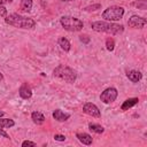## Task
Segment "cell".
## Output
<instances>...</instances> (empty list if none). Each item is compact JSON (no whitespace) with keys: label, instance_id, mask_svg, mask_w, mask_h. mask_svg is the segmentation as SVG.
Wrapping results in <instances>:
<instances>
[{"label":"cell","instance_id":"cell-1","mask_svg":"<svg viewBox=\"0 0 147 147\" xmlns=\"http://www.w3.org/2000/svg\"><path fill=\"white\" fill-rule=\"evenodd\" d=\"M5 22L11 26L20 28V29H32L34 28V24H36L32 18H28L18 14H10L6 16Z\"/></svg>","mask_w":147,"mask_h":147},{"label":"cell","instance_id":"cell-2","mask_svg":"<svg viewBox=\"0 0 147 147\" xmlns=\"http://www.w3.org/2000/svg\"><path fill=\"white\" fill-rule=\"evenodd\" d=\"M92 29L98 32H106L110 34H119L124 31V26L121 24H115V23H109V22H102V21H96L91 24Z\"/></svg>","mask_w":147,"mask_h":147},{"label":"cell","instance_id":"cell-3","mask_svg":"<svg viewBox=\"0 0 147 147\" xmlns=\"http://www.w3.org/2000/svg\"><path fill=\"white\" fill-rule=\"evenodd\" d=\"M53 75L55 77H57V78L67 82V83H74L76 80V72L71 68H69V67H67L64 64L57 65L53 70Z\"/></svg>","mask_w":147,"mask_h":147},{"label":"cell","instance_id":"cell-4","mask_svg":"<svg viewBox=\"0 0 147 147\" xmlns=\"http://www.w3.org/2000/svg\"><path fill=\"white\" fill-rule=\"evenodd\" d=\"M60 22H61V25L64 28V30L70 31V32L80 31L84 26L83 22L79 18L71 17V16H62L60 18Z\"/></svg>","mask_w":147,"mask_h":147},{"label":"cell","instance_id":"cell-5","mask_svg":"<svg viewBox=\"0 0 147 147\" xmlns=\"http://www.w3.org/2000/svg\"><path fill=\"white\" fill-rule=\"evenodd\" d=\"M123 15H124V8L123 7L111 6V7H108L102 13V18H105L106 21H109V22H115V21L121 20L123 17Z\"/></svg>","mask_w":147,"mask_h":147},{"label":"cell","instance_id":"cell-6","mask_svg":"<svg viewBox=\"0 0 147 147\" xmlns=\"http://www.w3.org/2000/svg\"><path fill=\"white\" fill-rule=\"evenodd\" d=\"M117 94H118V93H117V90H116L115 87H108V88H106V90L101 93L100 100H101L102 102H105V103H110V102H113V101L116 100Z\"/></svg>","mask_w":147,"mask_h":147},{"label":"cell","instance_id":"cell-7","mask_svg":"<svg viewBox=\"0 0 147 147\" xmlns=\"http://www.w3.org/2000/svg\"><path fill=\"white\" fill-rule=\"evenodd\" d=\"M147 23V20L144 18V17H140V16H137V15H132L129 21H127V24L130 28H134V29H141L145 26V24Z\"/></svg>","mask_w":147,"mask_h":147},{"label":"cell","instance_id":"cell-8","mask_svg":"<svg viewBox=\"0 0 147 147\" xmlns=\"http://www.w3.org/2000/svg\"><path fill=\"white\" fill-rule=\"evenodd\" d=\"M83 110H84L85 114H87V115H90L92 117H96V118L101 117V113H100L99 108L92 102H86L83 106Z\"/></svg>","mask_w":147,"mask_h":147},{"label":"cell","instance_id":"cell-9","mask_svg":"<svg viewBox=\"0 0 147 147\" xmlns=\"http://www.w3.org/2000/svg\"><path fill=\"white\" fill-rule=\"evenodd\" d=\"M18 94H20V96H21L22 99H30V98L32 96V91H31V87H30V86H29L26 83L22 84V86L20 87Z\"/></svg>","mask_w":147,"mask_h":147},{"label":"cell","instance_id":"cell-10","mask_svg":"<svg viewBox=\"0 0 147 147\" xmlns=\"http://www.w3.org/2000/svg\"><path fill=\"white\" fill-rule=\"evenodd\" d=\"M69 117H70L69 114L63 113V111L60 110V109H56V110H54V113H53V118L56 119V121H59V122H64V121H67Z\"/></svg>","mask_w":147,"mask_h":147},{"label":"cell","instance_id":"cell-11","mask_svg":"<svg viewBox=\"0 0 147 147\" xmlns=\"http://www.w3.org/2000/svg\"><path fill=\"white\" fill-rule=\"evenodd\" d=\"M76 137H77V139H78L82 144H84V145H91L92 141H93L92 137H91L88 133H85V132H83V133H77Z\"/></svg>","mask_w":147,"mask_h":147},{"label":"cell","instance_id":"cell-12","mask_svg":"<svg viewBox=\"0 0 147 147\" xmlns=\"http://www.w3.org/2000/svg\"><path fill=\"white\" fill-rule=\"evenodd\" d=\"M126 76H127V78H129L131 82H133V83L139 82V80L141 79V77H142L141 72L138 71V70H130V71H127Z\"/></svg>","mask_w":147,"mask_h":147},{"label":"cell","instance_id":"cell-13","mask_svg":"<svg viewBox=\"0 0 147 147\" xmlns=\"http://www.w3.org/2000/svg\"><path fill=\"white\" fill-rule=\"evenodd\" d=\"M138 101H139L138 98H130V99H126V100L123 102V105L121 106V109H122V110H127L129 108L136 106V105L138 103Z\"/></svg>","mask_w":147,"mask_h":147},{"label":"cell","instance_id":"cell-14","mask_svg":"<svg viewBox=\"0 0 147 147\" xmlns=\"http://www.w3.org/2000/svg\"><path fill=\"white\" fill-rule=\"evenodd\" d=\"M31 118H32L33 123L37 124V125H40V124H42L45 122V116L39 111H33L31 114Z\"/></svg>","mask_w":147,"mask_h":147},{"label":"cell","instance_id":"cell-15","mask_svg":"<svg viewBox=\"0 0 147 147\" xmlns=\"http://www.w3.org/2000/svg\"><path fill=\"white\" fill-rule=\"evenodd\" d=\"M59 45H60V47H61L64 52H69V51H70V42H69V40H68L67 38L61 37V38L59 39Z\"/></svg>","mask_w":147,"mask_h":147},{"label":"cell","instance_id":"cell-16","mask_svg":"<svg viewBox=\"0 0 147 147\" xmlns=\"http://www.w3.org/2000/svg\"><path fill=\"white\" fill-rule=\"evenodd\" d=\"M88 129H90L92 132L98 133V134H100V133H102V132L105 131V129H103L101 125H99V124H94V123H90V124H88Z\"/></svg>","mask_w":147,"mask_h":147},{"label":"cell","instance_id":"cell-17","mask_svg":"<svg viewBox=\"0 0 147 147\" xmlns=\"http://www.w3.org/2000/svg\"><path fill=\"white\" fill-rule=\"evenodd\" d=\"M15 125V122L10 118H1L0 117V126L1 127H11Z\"/></svg>","mask_w":147,"mask_h":147},{"label":"cell","instance_id":"cell-18","mask_svg":"<svg viewBox=\"0 0 147 147\" xmlns=\"http://www.w3.org/2000/svg\"><path fill=\"white\" fill-rule=\"evenodd\" d=\"M32 8V0H21V9L23 11H30Z\"/></svg>","mask_w":147,"mask_h":147},{"label":"cell","instance_id":"cell-19","mask_svg":"<svg viewBox=\"0 0 147 147\" xmlns=\"http://www.w3.org/2000/svg\"><path fill=\"white\" fill-rule=\"evenodd\" d=\"M106 48H107L109 52L114 51V48H115V41H114L113 38L109 37V38L106 39Z\"/></svg>","mask_w":147,"mask_h":147},{"label":"cell","instance_id":"cell-20","mask_svg":"<svg viewBox=\"0 0 147 147\" xmlns=\"http://www.w3.org/2000/svg\"><path fill=\"white\" fill-rule=\"evenodd\" d=\"M133 6L138 7L139 9H146V8H147V1H146V0H139V1L134 2Z\"/></svg>","mask_w":147,"mask_h":147},{"label":"cell","instance_id":"cell-21","mask_svg":"<svg viewBox=\"0 0 147 147\" xmlns=\"http://www.w3.org/2000/svg\"><path fill=\"white\" fill-rule=\"evenodd\" d=\"M100 8H101V5L100 3H95V5H91V6L85 7L84 10H86V11H94L96 9H100Z\"/></svg>","mask_w":147,"mask_h":147},{"label":"cell","instance_id":"cell-22","mask_svg":"<svg viewBox=\"0 0 147 147\" xmlns=\"http://www.w3.org/2000/svg\"><path fill=\"white\" fill-rule=\"evenodd\" d=\"M22 147H36V142L30 141V140H25L22 142Z\"/></svg>","mask_w":147,"mask_h":147},{"label":"cell","instance_id":"cell-23","mask_svg":"<svg viewBox=\"0 0 147 147\" xmlns=\"http://www.w3.org/2000/svg\"><path fill=\"white\" fill-rule=\"evenodd\" d=\"M79 40H80L83 44H88V42H90V37L86 36V34H82V36H79Z\"/></svg>","mask_w":147,"mask_h":147},{"label":"cell","instance_id":"cell-24","mask_svg":"<svg viewBox=\"0 0 147 147\" xmlns=\"http://www.w3.org/2000/svg\"><path fill=\"white\" fill-rule=\"evenodd\" d=\"M54 140H56V141H64L65 137L63 134H55L54 136Z\"/></svg>","mask_w":147,"mask_h":147},{"label":"cell","instance_id":"cell-25","mask_svg":"<svg viewBox=\"0 0 147 147\" xmlns=\"http://www.w3.org/2000/svg\"><path fill=\"white\" fill-rule=\"evenodd\" d=\"M7 15V9L2 6V5H0V16H2V17H5Z\"/></svg>","mask_w":147,"mask_h":147},{"label":"cell","instance_id":"cell-26","mask_svg":"<svg viewBox=\"0 0 147 147\" xmlns=\"http://www.w3.org/2000/svg\"><path fill=\"white\" fill-rule=\"evenodd\" d=\"M0 136H1V137H3V138L9 139V136H8V134H7V133H6V132L2 130V127H1V126H0Z\"/></svg>","mask_w":147,"mask_h":147},{"label":"cell","instance_id":"cell-27","mask_svg":"<svg viewBox=\"0 0 147 147\" xmlns=\"http://www.w3.org/2000/svg\"><path fill=\"white\" fill-rule=\"evenodd\" d=\"M13 0H0V5H5V3H10Z\"/></svg>","mask_w":147,"mask_h":147},{"label":"cell","instance_id":"cell-28","mask_svg":"<svg viewBox=\"0 0 147 147\" xmlns=\"http://www.w3.org/2000/svg\"><path fill=\"white\" fill-rule=\"evenodd\" d=\"M1 80H3V76H2V74L0 72V82H1Z\"/></svg>","mask_w":147,"mask_h":147},{"label":"cell","instance_id":"cell-29","mask_svg":"<svg viewBox=\"0 0 147 147\" xmlns=\"http://www.w3.org/2000/svg\"><path fill=\"white\" fill-rule=\"evenodd\" d=\"M3 116V111H0V117H2Z\"/></svg>","mask_w":147,"mask_h":147},{"label":"cell","instance_id":"cell-30","mask_svg":"<svg viewBox=\"0 0 147 147\" xmlns=\"http://www.w3.org/2000/svg\"><path fill=\"white\" fill-rule=\"evenodd\" d=\"M62 1H72V0H62Z\"/></svg>","mask_w":147,"mask_h":147}]
</instances>
